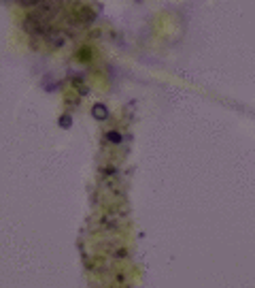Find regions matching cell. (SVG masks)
Segmentation results:
<instances>
[{
	"label": "cell",
	"instance_id": "cell-1",
	"mask_svg": "<svg viewBox=\"0 0 255 288\" xmlns=\"http://www.w3.org/2000/svg\"><path fill=\"white\" fill-rule=\"evenodd\" d=\"M94 115H96V117H106V109L102 105H96V107H94Z\"/></svg>",
	"mask_w": 255,
	"mask_h": 288
},
{
	"label": "cell",
	"instance_id": "cell-2",
	"mask_svg": "<svg viewBox=\"0 0 255 288\" xmlns=\"http://www.w3.org/2000/svg\"><path fill=\"white\" fill-rule=\"evenodd\" d=\"M109 139H111V141H119V139H121V137H119L117 132H111V135H109Z\"/></svg>",
	"mask_w": 255,
	"mask_h": 288
}]
</instances>
